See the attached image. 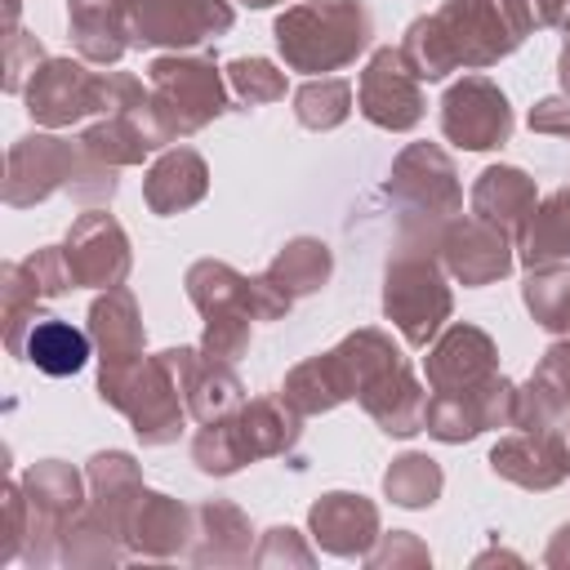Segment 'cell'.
Masks as SVG:
<instances>
[{
	"instance_id": "obj_1",
	"label": "cell",
	"mask_w": 570,
	"mask_h": 570,
	"mask_svg": "<svg viewBox=\"0 0 570 570\" xmlns=\"http://www.w3.org/2000/svg\"><path fill=\"white\" fill-rule=\"evenodd\" d=\"M525 31L503 0H445L414 18L401 36V53L419 80H445L450 71H485L517 53Z\"/></svg>"
},
{
	"instance_id": "obj_2",
	"label": "cell",
	"mask_w": 570,
	"mask_h": 570,
	"mask_svg": "<svg viewBox=\"0 0 570 570\" xmlns=\"http://www.w3.org/2000/svg\"><path fill=\"white\" fill-rule=\"evenodd\" d=\"M120 178L111 165L85 151L80 138L62 134H22L9 156H4V205L9 209H31L49 200L53 191H67L76 205H111Z\"/></svg>"
},
{
	"instance_id": "obj_3",
	"label": "cell",
	"mask_w": 570,
	"mask_h": 570,
	"mask_svg": "<svg viewBox=\"0 0 570 570\" xmlns=\"http://www.w3.org/2000/svg\"><path fill=\"white\" fill-rule=\"evenodd\" d=\"M289 71L325 76L352 67L374 45V13L365 0H294L272 22Z\"/></svg>"
},
{
	"instance_id": "obj_4",
	"label": "cell",
	"mask_w": 570,
	"mask_h": 570,
	"mask_svg": "<svg viewBox=\"0 0 570 570\" xmlns=\"http://www.w3.org/2000/svg\"><path fill=\"white\" fill-rule=\"evenodd\" d=\"M383 200L396 214V236L436 240L463 214V183L441 142H405L383 178Z\"/></svg>"
},
{
	"instance_id": "obj_5",
	"label": "cell",
	"mask_w": 570,
	"mask_h": 570,
	"mask_svg": "<svg viewBox=\"0 0 570 570\" xmlns=\"http://www.w3.org/2000/svg\"><path fill=\"white\" fill-rule=\"evenodd\" d=\"M383 316L410 347H428L454 316L450 272L436 258V240H392L383 267Z\"/></svg>"
},
{
	"instance_id": "obj_6",
	"label": "cell",
	"mask_w": 570,
	"mask_h": 570,
	"mask_svg": "<svg viewBox=\"0 0 570 570\" xmlns=\"http://www.w3.org/2000/svg\"><path fill=\"white\" fill-rule=\"evenodd\" d=\"M98 401L120 410L142 445H174L191 419L178 379L160 352L98 365Z\"/></svg>"
},
{
	"instance_id": "obj_7",
	"label": "cell",
	"mask_w": 570,
	"mask_h": 570,
	"mask_svg": "<svg viewBox=\"0 0 570 570\" xmlns=\"http://www.w3.org/2000/svg\"><path fill=\"white\" fill-rule=\"evenodd\" d=\"M147 85H151V107L169 138H191L205 125H214L223 111H232L227 98V71L218 67L214 49L200 53H160L147 62Z\"/></svg>"
},
{
	"instance_id": "obj_8",
	"label": "cell",
	"mask_w": 570,
	"mask_h": 570,
	"mask_svg": "<svg viewBox=\"0 0 570 570\" xmlns=\"http://www.w3.org/2000/svg\"><path fill=\"white\" fill-rule=\"evenodd\" d=\"M125 27L134 49L187 53L236 27L232 0H125Z\"/></svg>"
},
{
	"instance_id": "obj_9",
	"label": "cell",
	"mask_w": 570,
	"mask_h": 570,
	"mask_svg": "<svg viewBox=\"0 0 570 570\" xmlns=\"http://www.w3.org/2000/svg\"><path fill=\"white\" fill-rule=\"evenodd\" d=\"M18 481H22V494L31 508V534H27L22 561L27 566H53L67 521L89 503V494H85L89 481H85V472H76L62 459H40Z\"/></svg>"
},
{
	"instance_id": "obj_10",
	"label": "cell",
	"mask_w": 570,
	"mask_h": 570,
	"mask_svg": "<svg viewBox=\"0 0 570 570\" xmlns=\"http://www.w3.org/2000/svg\"><path fill=\"white\" fill-rule=\"evenodd\" d=\"M22 102L45 129H67L94 111L107 116V71H89L85 58H45L22 89Z\"/></svg>"
},
{
	"instance_id": "obj_11",
	"label": "cell",
	"mask_w": 570,
	"mask_h": 570,
	"mask_svg": "<svg viewBox=\"0 0 570 570\" xmlns=\"http://www.w3.org/2000/svg\"><path fill=\"white\" fill-rule=\"evenodd\" d=\"M356 111L387 134H410L423 125L428 102H423V80L405 62L401 45H379L356 76Z\"/></svg>"
},
{
	"instance_id": "obj_12",
	"label": "cell",
	"mask_w": 570,
	"mask_h": 570,
	"mask_svg": "<svg viewBox=\"0 0 570 570\" xmlns=\"http://www.w3.org/2000/svg\"><path fill=\"white\" fill-rule=\"evenodd\" d=\"M512 414H517V383L494 374L463 392H428L423 432L441 445H463L481 432L512 428Z\"/></svg>"
},
{
	"instance_id": "obj_13",
	"label": "cell",
	"mask_w": 570,
	"mask_h": 570,
	"mask_svg": "<svg viewBox=\"0 0 570 570\" xmlns=\"http://www.w3.org/2000/svg\"><path fill=\"white\" fill-rule=\"evenodd\" d=\"M517 116L490 76H463L441 94V134L463 151H494L512 138Z\"/></svg>"
},
{
	"instance_id": "obj_14",
	"label": "cell",
	"mask_w": 570,
	"mask_h": 570,
	"mask_svg": "<svg viewBox=\"0 0 570 570\" xmlns=\"http://www.w3.org/2000/svg\"><path fill=\"white\" fill-rule=\"evenodd\" d=\"M436 258L450 272V281H459L463 289H481V285H494V281L512 276L517 240L508 232H499L494 223L476 218V214H459L441 227Z\"/></svg>"
},
{
	"instance_id": "obj_15",
	"label": "cell",
	"mask_w": 570,
	"mask_h": 570,
	"mask_svg": "<svg viewBox=\"0 0 570 570\" xmlns=\"http://www.w3.org/2000/svg\"><path fill=\"white\" fill-rule=\"evenodd\" d=\"M62 249H67V263H71L80 289H116V285H125V276L134 267V245H129L125 227L102 205L71 218Z\"/></svg>"
},
{
	"instance_id": "obj_16",
	"label": "cell",
	"mask_w": 570,
	"mask_h": 570,
	"mask_svg": "<svg viewBox=\"0 0 570 570\" xmlns=\"http://www.w3.org/2000/svg\"><path fill=\"white\" fill-rule=\"evenodd\" d=\"M428 387L432 392H463L499 374V343L472 325V321H450L432 343L423 361Z\"/></svg>"
},
{
	"instance_id": "obj_17",
	"label": "cell",
	"mask_w": 570,
	"mask_h": 570,
	"mask_svg": "<svg viewBox=\"0 0 570 570\" xmlns=\"http://www.w3.org/2000/svg\"><path fill=\"white\" fill-rule=\"evenodd\" d=\"M178 379V392L187 401V414L196 423H214V419H227L245 405V383L236 379L232 361H218L209 356L200 343L196 347H165L160 352Z\"/></svg>"
},
{
	"instance_id": "obj_18",
	"label": "cell",
	"mask_w": 570,
	"mask_h": 570,
	"mask_svg": "<svg viewBox=\"0 0 570 570\" xmlns=\"http://www.w3.org/2000/svg\"><path fill=\"white\" fill-rule=\"evenodd\" d=\"M191 530H196V508L178 503L174 494L160 490H142L120 525L125 552L142 557V561H174L187 557L191 548Z\"/></svg>"
},
{
	"instance_id": "obj_19",
	"label": "cell",
	"mask_w": 570,
	"mask_h": 570,
	"mask_svg": "<svg viewBox=\"0 0 570 570\" xmlns=\"http://www.w3.org/2000/svg\"><path fill=\"white\" fill-rule=\"evenodd\" d=\"M80 142L89 156H98L102 165L111 169H129V165H142L151 151H165L174 147L169 129L160 125L151 98L138 102V107H120V111H107L102 120H94L89 129H80Z\"/></svg>"
},
{
	"instance_id": "obj_20",
	"label": "cell",
	"mask_w": 570,
	"mask_h": 570,
	"mask_svg": "<svg viewBox=\"0 0 570 570\" xmlns=\"http://www.w3.org/2000/svg\"><path fill=\"white\" fill-rule=\"evenodd\" d=\"M307 530L321 552L343 561H365V552L379 543V503L352 490H330L307 508Z\"/></svg>"
},
{
	"instance_id": "obj_21",
	"label": "cell",
	"mask_w": 570,
	"mask_h": 570,
	"mask_svg": "<svg viewBox=\"0 0 570 570\" xmlns=\"http://www.w3.org/2000/svg\"><path fill=\"white\" fill-rule=\"evenodd\" d=\"M356 405L379 423V432H387V436H414V432H423L428 387L414 374L410 356H396L374 379H365V387L356 392Z\"/></svg>"
},
{
	"instance_id": "obj_22",
	"label": "cell",
	"mask_w": 570,
	"mask_h": 570,
	"mask_svg": "<svg viewBox=\"0 0 570 570\" xmlns=\"http://www.w3.org/2000/svg\"><path fill=\"white\" fill-rule=\"evenodd\" d=\"M490 472L521 485V490H557L570 481V445L543 432H512L499 436L490 450Z\"/></svg>"
},
{
	"instance_id": "obj_23",
	"label": "cell",
	"mask_w": 570,
	"mask_h": 570,
	"mask_svg": "<svg viewBox=\"0 0 570 570\" xmlns=\"http://www.w3.org/2000/svg\"><path fill=\"white\" fill-rule=\"evenodd\" d=\"M205 196H209V165L196 147L174 142L142 174V205L160 218H174V214L200 205Z\"/></svg>"
},
{
	"instance_id": "obj_24",
	"label": "cell",
	"mask_w": 570,
	"mask_h": 570,
	"mask_svg": "<svg viewBox=\"0 0 570 570\" xmlns=\"http://www.w3.org/2000/svg\"><path fill=\"white\" fill-rule=\"evenodd\" d=\"M187 561L196 566H249L254 561V525L232 499L196 503V530Z\"/></svg>"
},
{
	"instance_id": "obj_25",
	"label": "cell",
	"mask_w": 570,
	"mask_h": 570,
	"mask_svg": "<svg viewBox=\"0 0 570 570\" xmlns=\"http://www.w3.org/2000/svg\"><path fill=\"white\" fill-rule=\"evenodd\" d=\"M468 205H472L476 218L494 223L499 232H508V236L517 240V232L525 227V218H530L534 205H539V187H534V178H530L525 169H517V165H485V169L476 174V183H472Z\"/></svg>"
},
{
	"instance_id": "obj_26",
	"label": "cell",
	"mask_w": 570,
	"mask_h": 570,
	"mask_svg": "<svg viewBox=\"0 0 570 570\" xmlns=\"http://www.w3.org/2000/svg\"><path fill=\"white\" fill-rule=\"evenodd\" d=\"M281 396L289 410H298L303 419H316V414H330L338 410L343 401H356V383L347 374V361L338 347L321 352V356H307L298 361L285 383H281Z\"/></svg>"
},
{
	"instance_id": "obj_27",
	"label": "cell",
	"mask_w": 570,
	"mask_h": 570,
	"mask_svg": "<svg viewBox=\"0 0 570 570\" xmlns=\"http://www.w3.org/2000/svg\"><path fill=\"white\" fill-rule=\"evenodd\" d=\"M240 445L249 454V463L258 459H294L298 436H303V414L285 405L281 392L272 396H245V405L232 414Z\"/></svg>"
},
{
	"instance_id": "obj_28",
	"label": "cell",
	"mask_w": 570,
	"mask_h": 570,
	"mask_svg": "<svg viewBox=\"0 0 570 570\" xmlns=\"http://www.w3.org/2000/svg\"><path fill=\"white\" fill-rule=\"evenodd\" d=\"M85 330H89V338H94L98 365L142 356V347H147L142 307H138L134 289H125V285L102 289V294L89 303V325H85Z\"/></svg>"
},
{
	"instance_id": "obj_29",
	"label": "cell",
	"mask_w": 570,
	"mask_h": 570,
	"mask_svg": "<svg viewBox=\"0 0 570 570\" xmlns=\"http://www.w3.org/2000/svg\"><path fill=\"white\" fill-rule=\"evenodd\" d=\"M67 31L85 62L116 67L134 45L125 27V0H67Z\"/></svg>"
},
{
	"instance_id": "obj_30",
	"label": "cell",
	"mask_w": 570,
	"mask_h": 570,
	"mask_svg": "<svg viewBox=\"0 0 570 570\" xmlns=\"http://www.w3.org/2000/svg\"><path fill=\"white\" fill-rule=\"evenodd\" d=\"M517 263L543 267V263H570V183L539 196L534 214L517 232Z\"/></svg>"
},
{
	"instance_id": "obj_31",
	"label": "cell",
	"mask_w": 570,
	"mask_h": 570,
	"mask_svg": "<svg viewBox=\"0 0 570 570\" xmlns=\"http://www.w3.org/2000/svg\"><path fill=\"white\" fill-rule=\"evenodd\" d=\"M125 557L129 552H125V539H120L116 521L94 503H85L58 539V561L71 566V570H111Z\"/></svg>"
},
{
	"instance_id": "obj_32",
	"label": "cell",
	"mask_w": 570,
	"mask_h": 570,
	"mask_svg": "<svg viewBox=\"0 0 570 570\" xmlns=\"http://www.w3.org/2000/svg\"><path fill=\"white\" fill-rule=\"evenodd\" d=\"M89 352H94L89 330H76L71 321L49 316V312L27 330V343H22V361L36 365V370L49 374V379H71V374H80L85 361H89Z\"/></svg>"
},
{
	"instance_id": "obj_33",
	"label": "cell",
	"mask_w": 570,
	"mask_h": 570,
	"mask_svg": "<svg viewBox=\"0 0 570 570\" xmlns=\"http://www.w3.org/2000/svg\"><path fill=\"white\" fill-rule=\"evenodd\" d=\"M267 281L289 294V298H307V294H321L334 276V249L321 240V236H294L276 249V258L263 267Z\"/></svg>"
},
{
	"instance_id": "obj_34",
	"label": "cell",
	"mask_w": 570,
	"mask_h": 570,
	"mask_svg": "<svg viewBox=\"0 0 570 570\" xmlns=\"http://www.w3.org/2000/svg\"><path fill=\"white\" fill-rule=\"evenodd\" d=\"M85 481H89V503L102 508L116 521V530L125 525L134 499L147 490L142 485V468H138V459L129 450H98L85 463Z\"/></svg>"
},
{
	"instance_id": "obj_35",
	"label": "cell",
	"mask_w": 570,
	"mask_h": 570,
	"mask_svg": "<svg viewBox=\"0 0 570 570\" xmlns=\"http://www.w3.org/2000/svg\"><path fill=\"white\" fill-rule=\"evenodd\" d=\"M183 289L191 298V307L200 316H214V312H249V289H254V276L236 272L232 263L223 258H196L183 276ZM254 316V312H249Z\"/></svg>"
},
{
	"instance_id": "obj_36",
	"label": "cell",
	"mask_w": 570,
	"mask_h": 570,
	"mask_svg": "<svg viewBox=\"0 0 570 570\" xmlns=\"http://www.w3.org/2000/svg\"><path fill=\"white\" fill-rule=\"evenodd\" d=\"M521 303L539 330L552 338H570V263L530 267L521 281Z\"/></svg>"
},
{
	"instance_id": "obj_37",
	"label": "cell",
	"mask_w": 570,
	"mask_h": 570,
	"mask_svg": "<svg viewBox=\"0 0 570 570\" xmlns=\"http://www.w3.org/2000/svg\"><path fill=\"white\" fill-rule=\"evenodd\" d=\"M441 490H445V472H441V463L432 459V454H423V450H405V454H396L392 463H387V472H383V494L396 503V508H432L436 499H441Z\"/></svg>"
},
{
	"instance_id": "obj_38",
	"label": "cell",
	"mask_w": 570,
	"mask_h": 570,
	"mask_svg": "<svg viewBox=\"0 0 570 570\" xmlns=\"http://www.w3.org/2000/svg\"><path fill=\"white\" fill-rule=\"evenodd\" d=\"M352 102H356V94H352L347 76H312L294 89V120L303 129L325 134V129H338L352 116Z\"/></svg>"
},
{
	"instance_id": "obj_39",
	"label": "cell",
	"mask_w": 570,
	"mask_h": 570,
	"mask_svg": "<svg viewBox=\"0 0 570 570\" xmlns=\"http://www.w3.org/2000/svg\"><path fill=\"white\" fill-rule=\"evenodd\" d=\"M40 289L36 281L22 272V263H4L0 267V325H4V347L9 356L22 361V343H27V330L45 316L40 312Z\"/></svg>"
},
{
	"instance_id": "obj_40",
	"label": "cell",
	"mask_w": 570,
	"mask_h": 570,
	"mask_svg": "<svg viewBox=\"0 0 570 570\" xmlns=\"http://www.w3.org/2000/svg\"><path fill=\"white\" fill-rule=\"evenodd\" d=\"M191 463H196L205 476H236V472L249 463L232 414H227V419H214V423H200V432L191 436Z\"/></svg>"
},
{
	"instance_id": "obj_41",
	"label": "cell",
	"mask_w": 570,
	"mask_h": 570,
	"mask_svg": "<svg viewBox=\"0 0 570 570\" xmlns=\"http://www.w3.org/2000/svg\"><path fill=\"white\" fill-rule=\"evenodd\" d=\"M227 89H232L245 107L281 102V98H285V71H281L272 58H232V62H227Z\"/></svg>"
},
{
	"instance_id": "obj_42",
	"label": "cell",
	"mask_w": 570,
	"mask_h": 570,
	"mask_svg": "<svg viewBox=\"0 0 570 570\" xmlns=\"http://www.w3.org/2000/svg\"><path fill=\"white\" fill-rule=\"evenodd\" d=\"M254 316L249 312H214L205 316V330H200V347L218 361H240L249 352V338H254Z\"/></svg>"
},
{
	"instance_id": "obj_43",
	"label": "cell",
	"mask_w": 570,
	"mask_h": 570,
	"mask_svg": "<svg viewBox=\"0 0 570 570\" xmlns=\"http://www.w3.org/2000/svg\"><path fill=\"white\" fill-rule=\"evenodd\" d=\"M22 272L36 281L40 298H62L67 289H80L62 245H40V249H31V254L22 258Z\"/></svg>"
},
{
	"instance_id": "obj_44",
	"label": "cell",
	"mask_w": 570,
	"mask_h": 570,
	"mask_svg": "<svg viewBox=\"0 0 570 570\" xmlns=\"http://www.w3.org/2000/svg\"><path fill=\"white\" fill-rule=\"evenodd\" d=\"M45 45L31 31H4V94H22L27 80L36 76V67L45 62Z\"/></svg>"
},
{
	"instance_id": "obj_45",
	"label": "cell",
	"mask_w": 570,
	"mask_h": 570,
	"mask_svg": "<svg viewBox=\"0 0 570 570\" xmlns=\"http://www.w3.org/2000/svg\"><path fill=\"white\" fill-rule=\"evenodd\" d=\"M365 566H370V570L432 566V552H428V543H419V534H410V530H392V534H379V543L365 552Z\"/></svg>"
},
{
	"instance_id": "obj_46",
	"label": "cell",
	"mask_w": 570,
	"mask_h": 570,
	"mask_svg": "<svg viewBox=\"0 0 570 570\" xmlns=\"http://www.w3.org/2000/svg\"><path fill=\"white\" fill-rule=\"evenodd\" d=\"M281 561H285V566H303V570L316 566V552L307 548V539H303L294 525H272V530L263 534V543L254 548V566L267 570V566H281Z\"/></svg>"
},
{
	"instance_id": "obj_47",
	"label": "cell",
	"mask_w": 570,
	"mask_h": 570,
	"mask_svg": "<svg viewBox=\"0 0 570 570\" xmlns=\"http://www.w3.org/2000/svg\"><path fill=\"white\" fill-rule=\"evenodd\" d=\"M31 534V508L22 494V481H4V539H0V561H18Z\"/></svg>"
},
{
	"instance_id": "obj_48",
	"label": "cell",
	"mask_w": 570,
	"mask_h": 570,
	"mask_svg": "<svg viewBox=\"0 0 570 570\" xmlns=\"http://www.w3.org/2000/svg\"><path fill=\"white\" fill-rule=\"evenodd\" d=\"M530 134H552V138H570V94H552V98H539L525 116Z\"/></svg>"
},
{
	"instance_id": "obj_49",
	"label": "cell",
	"mask_w": 570,
	"mask_h": 570,
	"mask_svg": "<svg viewBox=\"0 0 570 570\" xmlns=\"http://www.w3.org/2000/svg\"><path fill=\"white\" fill-rule=\"evenodd\" d=\"M543 566H552V570H570V521L557 525V534H552V543H548V552H543Z\"/></svg>"
},
{
	"instance_id": "obj_50",
	"label": "cell",
	"mask_w": 570,
	"mask_h": 570,
	"mask_svg": "<svg viewBox=\"0 0 570 570\" xmlns=\"http://www.w3.org/2000/svg\"><path fill=\"white\" fill-rule=\"evenodd\" d=\"M570 13V0H534V18L539 27H561Z\"/></svg>"
},
{
	"instance_id": "obj_51",
	"label": "cell",
	"mask_w": 570,
	"mask_h": 570,
	"mask_svg": "<svg viewBox=\"0 0 570 570\" xmlns=\"http://www.w3.org/2000/svg\"><path fill=\"white\" fill-rule=\"evenodd\" d=\"M557 80H561V94H570V13L561 22V58H557Z\"/></svg>"
},
{
	"instance_id": "obj_52",
	"label": "cell",
	"mask_w": 570,
	"mask_h": 570,
	"mask_svg": "<svg viewBox=\"0 0 570 570\" xmlns=\"http://www.w3.org/2000/svg\"><path fill=\"white\" fill-rule=\"evenodd\" d=\"M236 4H245V9H272V4H281V0H236Z\"/></svg>"
}]
</instances>
